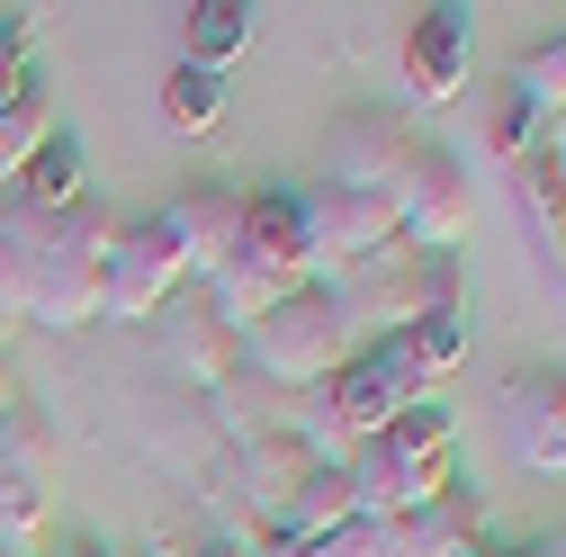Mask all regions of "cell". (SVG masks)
I'll list each match as a JSON object with an SVG mask.
<instances>
[{"instance_id": "4", "label": "cell", "mask_w": 566, "mask_h": 557, "mask_svg": "<svg viewBox=\"0 0 566 557\" xmlns=\"http://www.w3.org/2000/svg\"><path fill=\"white\" fill-rule=\"evenodd\" d=\"M315 396H324V413H333V432L360 450V441H378V432L396 423V413H413L422 396H432V378L413 369L405 333H369V341H360V351H350Z\"/></svg>"}, {"instance_id": "29", "label": "cell", "mask_w": 566, "mask_h": 557, "mask_svg": "<svg viewBox=\"0 0 566 557\" xmlns=\"http://www.w3.org/2000/svg\"><path fill=\"white\" fill-rule=\"evenodd\" d=\"M531 557H566V530H548V539H539V548H531Z\"/></svg>"}, {"instance_id": "17", "label": "cell", "mask_w": 566, "mask_h": 557, "mask_svg": "<svg viewBox=\"0 0 566 557\" xmlns=\"http://www.w3.org/2000/svg\"><path fill=\"white\" fill-rule=\"evenodd\" d=\"M306 467H315V459H306V441H289V432L234 450V495H243V513H252V522H279L289 495L306 485Z\"/></svg>"}, {"instance_id": "32", "label": "cell", "mask_w": 566, "mask_h": 557, "mask_svg": "<svg viewBox=\"0 0 566 557\" xmlns=\"http://www.w3.org/2000/svg\"><path fill=\"white\" fill-rule=\"evenodd\" d=\"M0 217H10V189H0Z\"/></svg>"}, {"instance_id": "5", "label": "cell", "mask_w": 566, "mask_h": 557, "mask_svg": "<svg viewBox=\"0 0 566 557\" xmlns=\"http://www.w3.org/2000/svg\"><path fill=\"white\" fill-rule=\"evenodd\" d=\"M369 459H378V476H387V504H396V513L441 504L450 485H459V423H450V404L422 396L413 413H396V423L369 441Z\"/></svg>"}, {"instance_id": "15", "label": "cell", "mask_w": 566, "mask_h": 557, "mask_svg": "<svg viewBox=\"0 0 566 557\" xmlns=\"http://www.w3.org/2000/svg\"><path fill=\"white\" fill-rule=\"evenodd\" d=\"M297 404H306V396L270 387V378H252V369H234L217 396H207V413H217V432H226L234 450H252V441H279V432L297 441Z\"/></svg>"}, {"instance_id": "9", "label": "cell", "mask_w": 566, "mask_h": 557, "mask_svg": "<svg viewBox=\"0 0 566 557\" xmlns=\"http://www.w3.org/2000/svg\"><path fill=\"white\" fill-rule=\"evenodd\" d=\"M306 207V252H315V278L333 288L342 270H369L378 252H396V207L387 198H350V189H315L297 198Z\"/></svg>"}, {"instance_id": "26", "label": "cell", "mask_w": 566, "mask_h": 557, "mask_svg": "<svg viewBox=\"0 0 566 557\" xmlns=\"http://www.w3.org/2000/svg\"><path fill=\"white\" fill-rule=\"evenodd\" d=\"M19 413V378H10V360H0V423Z\"/></svg>"}, {"instance_id": "22", "label": "cell", "mask_w": 566, "mask_h": 557, "mask_svg": "<svg viewBox=\"0 0 566 557\" xmlns=\"http://www.w3.org/2000/svg\"><path fill=\"white\" fill-rule=\"evenodd\" d=\"M468 341H476L468 306H450V315H422V324H405V351H413V369H422V378H432V396H441V378H459Z\"/></svg>"}, {"instance_id": "31", "label": "cell", "mask_w": 566, "mask_h": 557, "mask_svg": "<svg viewBox=\"0 0 566 557\" xmlns=\"http://www.w3.org/2000/svg\"><path fill=\"white\" fill-rule=\"evenodd\" d=\"M459 557H494V539H468V548H459Z\"/></svg>"}, {"instance_id": "13", "label": "cell", "mask_w": 566, "mask_h": 557, "mask_svg": "<svg viewBox=\"0 0 566 557\" xmlns=\"http://www.w3.org/2000/svg\"><path fill=\"white\" fill-rule=\"evenodd\" d=\"M468 539H485V495L459 476L441 504H422V513H396V522H378V548L369 557H459Z\"/></svg>"}, {"instance_id": "18", "label": "cell", "mask_w": 566, "mask_h": 557, "mask_svg": "<svg viewBox=\"0 0 566 557\" xmlns=\"http://www.w3.org/2000/svg\"><path fill=\"white\" fill-rule=\"evenodd\" d=\"M91 198V162H82V145L73 135H45V145L28 154V171L10 180V207H36V217H63V207H82Z\"/></svg>"}, {"instance_id": "14", "label": "cell", "mask_w": 566, "mask_h": 557, "mask_svg": "<svg viewBox=\"0 0 566 557\" xmlns=\"http://www.w3.org/2000/svg\"><path fill=\"white\" fill-rule=\"evenodd\" d=\"M163 234H171L180 270L207 278V270L234 252V234H243V198H234V189H180V198L163 207Z\"/></svg>"}, {"instance_id": "16", "label": "cell", "mask_w": 566, "mask_h": 557, "mask_svg": "<svg viewBox=\"0 0 566 557\" xmlns=\"http://www.w3.org/2000/svg\"><path fill=\"white\" fill-rule=\"evenodd\" d=\"M261 36V10H243V0H198V10H180V63L189 73H234V63L252 54Z\"/></svg>"}, {"instance_id": "8", "label": "cell", "mask_w": 566, "mask_h": 557, "mask_svg": "<svg viewBox=\"0 0 566 557\" xmlns=\"http://www.w3.org/2000/svg\"><path fill=\"white\" fill-rule=\"evenodd\" d=\"M494 423H504V450L531 476H566V369L522 360L504 378V396H494Z\"/></svg>"}, {"instance_id": "7", "label": "cell", "mask_w": 566, "mask_h": 557, "mask_svg": "<svg viewBox=\"0 0 566 557\" xmlns=\"http://www.w3.org/2000/svg\"><path fill=\"white\" fill-rule=\"evenodd\" d=\"M422 154V135L387 108H350L333 126V145H324V189H350V198H396V180L413 171Z\"/></svg>"}, {"instance_id": "23", "label": "cell", "mask_w": 566, "mask_h": 557, "mask_svg": "<svg viewBox=\"0 0 566 557\" xmlns=\"http://www.w3.org/2000/svg\"><path fill=\"white\" fill-rule=\"evenodd\" d=\"M163 117H171V135H207L226 117V82L217 73H189V63H171V82H163Z\"/></svg>"}, {"instance_id": "1", "label": "cell", "mask_w": 566, "mask_h": 557, "mask_svg": "<svg viewBox=\"0 0 566 557\" xmlns=\"http://www.w3.org/2000/svg\"><path fill=\"white\" fill-rule=\"evenodd\" d=\"M297 288H315L306 207H297V189H261V198H243V234H234V252L207 270V306H217L234 333H252L261 315H279Z\"/></svg>"}, {"instance_id": "28", "label": "cell", "mask_w": 566, "mask_h": 557, "mask_svg": "<svg viewBox=\"0 0 566 557\" xmlns=\"http://www.w3.org/2000/svg\"><path fill=\"white\" fill-rule=\"evenodd\" d=\"M198 557H252V548L243 539H217V548H198Z\"/></svg>"}, {"instance_id": "12", "label": "cell", "mask_w": 566, "mask_h": 557, "mask_svg": "<svg viewBox=\"0 0 566 557\" xmlns=\"http://www.w3.org/2000/svg\"><path fill=\"white\" fill-rule=\"evenodd\" d=\"M154 324H163V369L189 378L198 396H217V387L243 369V333H234L217 306H207V297H171Z\"/></svg>"}, {"instance_id": "21", "label": "cell", "mask_w": 566, "mask_h": 557, "mask_svg": "<svg viewBox=\"0 0 566 557\" xmlns=\"http://www.w3.org/2000/svg\"><path fill=\"white\" fill-rule=\"evenodd\" d=\"M54 126H63V117H54V91H45V82H28L10 108H0V189H10V180L28 171V154L45 145Z\"/></svg>"}, {"instance_id": "2", "label": "cell", "mask_w": 566, "mask_h": 557, "mask_svg": "<svg viewBox=\"0 0 566 557\" xmlns=\"http://www.w3.org/2000/svg\"><path fill=\"white\" fill-rule=\"evenodd\" d=\"M369 341V324H360V306H350L342 288H297L279 315H261L252 333H243V369L252 378H270V387H289V396H315L350 351Z\"/></svg>"}, {"instance_id": "27", "label": "cell", "mask_w": 566, "mask_h": 557, "mask_svg": "<svg viewBox=\"0 0 566 557\" xmlns=\"http://www.w3.org/2000/svg\"><path fill=\"white\" fill-rule=\"evenodd\" d=\"M548 154H557V162H566V117H548Z\"/></svg>"}, {"instance_id": "33", "label": "cell", "mask_w": 566, "mask_h": 557, "mask_svg": "<svg viewBox=\"0 0 566 557\" xmlns=\"http://www.w3.org/2000/svg\"><path fill=\"white\" fill-rule=\"evenodd\" d=\"M522 557H531V548H522Z\"/></svg>"}, {"instance_id": "10", "label": "cell", "mask_w": 566, "mask_h": 557, "mask_svg": "<svg viewBox=\"0 0 566 557\" xmlns=\"http://www.w3.org/2000/svg\"><path fill=\"white\" fill-rule=\"evenodd\" d=\"M180 278H189V270H180L163 217L117 225V252H108V315H117V324H154V315L180 297Z\"/></svg>"}, {"instance_id": "20", "label": "cell", "mask_w": 566, "mask_h": 557, "mask_svg": "<svg viewBox=\"0 0 566 557\" xmlns=\"http://www.w3.org/2000/svg\"><path fill=\"white\" fill-rule=\"evenodd\" d=\"M54 530V467H10L0 476V557H45Z\"/></svg>"}, {"instance_id": "25", "label": "cell", "mask_w": 566, "mask_h": 557, "mask_svg": "<svg viewBox=\"0 0 566 557\" xmlns=\"http://www.w3.org/2000/svg\"><path fill=\"white\" fill-rule=\"evenodd\" d=\"M485 145H494V162H522V154H539L548 145V117L531 108V99H494V117H485Z\"/></svg>"}, {"instance_id": "30", "label": "cell", "mask_w": 566, "mask_h": 557, "mask_svg": "<svg viewBox=\"0 0 566 557\" xmlns=\"http://www.w3.org/2000/svg\"><path fill=\"white\" fill-rule=\"evenodd\" d=\"M54 557H99V548H91V539H73V548H54Z\"/></svg>"}, {"instance_id": "6", "label": "cell", "mask_w": 566, "mask_h": 557, "mask_svg": "<svg viewBox=\"0 0 566 557\" xmlns=\"http://www.w3.org/2000/svg\"><path fill=\"white\" fill-rule=\"evenodd\" d=\"M387 207H396V243H413V252H468L476 189H468V162L450 145H422Z\"/></svg>"}, {"instance_id": "3", "label": "cell", "mask_w": 566, "mask_h": 557, "mask_svg": "<svg viewBox=\"0 0 566 557\" xmlns=\"http://www.w3.org/2000/svg\"><path fill=\"white\" fill-rule=\"evenodd\" d=\"M108 252H117V217L108 207H91V198L63 207L45 252H36V270H28V324H45V333L99 324L108 315Z\"/></svg>"}, {"instance_id": "11", "label": "cell", "mask_w": 566, "mask_h": 557, "mask_svg": "<svg viewBox=\"0 0 566 557\" xmlns=\"http://www.w3.org/2000/svg\"><path fill=\"white\" fill-rule=\"evenodd\" d=\"M476 73V19L468 10H422L405 36V99L413 108H450Z\"/></svg>"}, {"instance_id": "24", "label": "cell", "mask_w": 566, "mask_h": 557, "mask_svg": "<svg viewBox=\"0 0 566 557\" xmlns=\"http://www.w3.org/2000/svg\"><path fill=\"white\" fill-rule=\"evenodd\" d=\"M513 99H531L539 117H566V36H548L513 63Z\"/></svg>"}, {"instance_id": "19", "label": "cell", "mask_w": 566, "mask_h": 557, "mask_svg": "<svg viewBox=\"0 0 566 557\" xmlns=\"http://www.w3.org/2000/svg\"><path fill=\"white\" fill-rule=\"evenodd\" d=\"M513 198H522V225H531V243L566 270V162L539 145V154H522L513 162Z\"/></svg>"}]
</instances>
